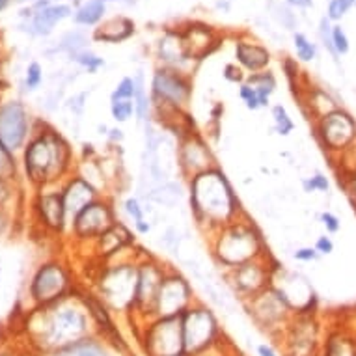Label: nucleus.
Wrapping results in <instances>:
<instances>
[{"label": "nucleus", "mask_w": 356, "mask_h": 356, "mask_svg": "<svg viewBox=\"0 0 356 356\" xmlns=\"http://www.w3.org/2000/svg\"><path fill=\"white\" fill-rule=\"evenodd\" d=\"M299 101H301L302 112L312 122L330 114L332 111H336L339 106H344L338 99L332 97L328 90L321 86H306L299 95Z\"/></svg>", "instance_id": "4be33fe9"}, {"label": "nucleus", "mask_w": 356, "mask_h": 356, "mask_svg": "<svg viewBox=\"0 0 356 356\" xmlns=\"http://www.w3.org/2000/svg\"><path fill=\"white\" fill-rule=\"evenodd\" d=\"M356 0H330L328 4V12H326V19L328 21H339L345 13L349 12L350 8L355 6Z\"/></svg>", "instance_id": "37998d69"}, {"label": "nucleus", "mask_w": 356, "mask_h": 356, "mask_svg": "<svg viewBox=\"0 0 356 356\" xmlns=\"http://www.w3.org/2000/svg\"><path fill=\"white\" fill-rule=\"evenodd\" d=\"M160 237H162V239H160V243H162V246H165L166 250H170V252L178 254L179 245H181V237H179L178 227H176V226L166 227Z\"/></svg>", "instance_id": "49530a36"}, {"label": "nucleus", "mask_w": 356, "mask_h": 356, "mask_svg": "<svg viewBox=\"0 0 356 356\" xmlns=\"http://www.w3.org/2000/svg\"><path fill=\"white\" fill-rule=\"evenodd\" d=\"M341 179H344L345 189H347V192H349L350 200L355 202V207H356V166L353 168V170H349V172L339 174V181H341Z\"/></svg>", "instance_id": "864d4df0"}, {"label": "nucleus", "mask_w": 356, "mask_h": 356, "mask_svg": "<svg viewBox=\"0 0 356 356\" xmlns=\"http://www.w3.org/2000/svg\"><path fill=\"white\" fill-rule=\"evenodd\" d=\"M75 60L79 62L82 68H86L88 71H92V73L104 66L103 58H99V56L92 55V53H86V50H84V53H77V55H75Z\"/></svg>", "instance_id": "09e8293b"}, {"label": "nucleus", "mask_w": 356, "mask_h": 356, "mask_svg": "<svg viewBox=\"0 0 356 356\" xmlns=\"http://www.w3.org/2000/svg\"><path fill=\"white\" fill-rule=\"evenodd\" d=\"M135 34V23L127 17H112L99 26L93 37L104 44H122Z\"/></svg>", "instance_id": "cd10ccee"}, {"label": "nucleus", "mask_w": 356, "mask_h": 356, "mask_svg": "<svg viewBox=\"0 0 356 356\" xmlns=\"http://www.w3.org/2000/svg\"><path fill=\"white\" fill-rule=\"evenodd\" d=\"M315 140L330 159L338 160L356 146V118L345 106L313 122Z\"/></svg>", "instance_id": "1a4fd4ad"}, {"label": "nucleus", "mask_w": 356, "mask_h": 356, "mask_svg": "<svg viewBox=\"0 0 356 356\" xmlns=\"http://www.w3.org/2000/svg\"><path fill=\"white\" fill-rule=\"evenodd\" d=\"M181 36H183L185 49L191 60H202L215 45V36L205 25H191L187 30L181 32Z\"/></svg>", "instance_id": "a878e982"}, {"label": "nucleus", "mask_w": 356, "mask_h": 356, "mask_svg": "<svg viewBox=\"0 0 356 356\" xmlns=\"http://www.w3.org/2000/svg\"><path fill=\"white\" fill-rule=\"evenodd\" d=\"M293 41H295V50H297V56H299V60L302 62L315 60V56H317V47H315V44H312L304 34L297 32L295 37H293Z\"/></svg>", "instance_id": "58836bf2"}, {"label": "nucleus", "mask_w": 356, "mask_h": 356, "mask_svg": "<svg viewBox=\"0 0 356 356\" xmlns=\"http://www.w3.org/2000/svg\"><path fill=\"white\" fill-rule=\"evenodd\" d=\"M319 258L321 256L313 246H301V248H297L295 252H293V259L299 261V263H313Z\"/></svg>", "instance_id": "8fccbe9b"}, {"label": "nucleus", "mask_w": 356, "mask_h": 356, "mask_svg": "<svg viewBox=\"0 0 356 356\" xmlns=\"http://www.w3.org/2000/svg\"><path fill=\"white\" fill-rule=\"evenodd\" d=\"M270 118H272V125H274L277 135L289 136L295 131V122L282 103L270 104Z\"/></svg>", "instance_id": "f704fd0d"}, {"label": "nucleus", "mask_w": 356, "mask_h": 356, "mask_svg": "<svg viewBox=\"0 0 356 356\" xmlns=\"http://www.w3.org/2000/svg\"><path fill=\"white\" fill-rule=\"evenodd\" d=\"M135 118L142 125L153 122V101L149 88L144 82V75L135 77Z\"/></svg>", "instance_id": "7c9ffc66"}, {"label": "nucleus", "mask_w": 356, "mask_h": 356, "mask_svg": "<svg viewBox=\"0 0 356 356\" xmlns=\"http://www.w3.org/2000/svg\"><path fill=\"white\" fill-rule=\"evenodd\" d=\"M319 221L321 226L325 227L326 235L339 234V229H341V221H339V216L336 215V213H332V211H323L319 215Z\"/></svg>", "instance_id": "de8ad7c7"}, {"label": "nucleus", "mask_w": 356, "mask_h": 356, "mask_svg": "<svg viewBox=\"0 0 356 356\" xmlns=\"http://www.w3.org/2000/svg\"><path fill=\"white\" fill-rule=\"evenodd\" d=\"M256 356H282V353L277 349V345L265 341V344H259L256 347Z\"/></svg>", "instance_id": "6e6d98bb"}, {"label": "nucleus", "mask_w": 356, "mask_h": 356, "mask_svg": "<svg viewBox=\"0 0 356 356\" xmlns=\"http://www.w3.org/2000/svg\"><path fill=\"white\" fill-rule=\"evenodd\" d=\"M241 304L246 310V313L250 315L254 325L258 326L259 330H263L265 334H269L272 339H278L289 319L295 315L285 301V297L272 283L267 289H263L261 293L248 299V301L241 302Z\"/></svg>", "instance_id": "9d476101"}, {"label": "nucleus", "mask_w": 356, "mask_h": 356, "mask_svg": "<svg viewBox=\"0 0 356 356\" xmlns=\"http://www.w3.org/2000/svg\"><path fill=\"white\" fill-rule=\"evenodd\" d=\"M149 92L153 106H168L176 111L189 112L192 99V80L185 75V71L157 68L149 82Z\"/></svg>", "instance_id": "ddd939ff"}, {"label": "nucleus", "mask_w": 356, "mask_h": 356, "mask_svg": "<svg viewBox=\"0 0 356 356\" xmlns=\"http://www.w3.org/2000/svg\"><path fill=\"white\" fill-rule=\"evenodd\" d=\"M15 176V160H13V151L2 144L0 140V181H6Z\"/></svg>", "instance_id": "ea45409f"}, {"label": "nucleus", "mask_w": 356, "mask_h": 356, "mask_svg": "<svg viewBox=\"0 0 356 356\" xmlns=\"http://www.w3.org/2000/svg\"><path fill=\"white\" fill-rule=\"evenodd\" d=\"M28 136V112L25 104L10 101L0 106V140L10 151L25 146Z\"/></svg>", "instance_id": "6ab92c4d"}, {"label": "nucleus", "mask_w": 356, "mask_h": 356, "mask_svg": "<svg viewBox=\"0 0 356 356\" xmlns=\"http://www.w3.org/2000/svg\"><path fill=\"white\" fill-rule=\"evenodd\" d=\"M194 356H235V347L229 344V339L224 336L221 341H216L215 345H211L209 349L202 350Z\"/></svg>", "instance_id": "c03bdc74"}, {"label": "nucleus", "mask_w": 356, "mask_h": 356, "mask_svg": "<svg viewBox=\"0 0 356 356\" xmlns=\"http://www.w3.org/2000/svg\"><path fill=\"white\" fill-rule=\"evenodd\" d=\"M194 288L189 278L178 269L168 267L162 283H160L157 302H155V317H179L181 313L196 302Z\"/></svg>", "instance_id": "2eb2a0df"}, {"label": "nucleus", "mask_w": 356, "mask_h": 356, "mask_svg": "<svg viewBox=\"0 0 356 356\" xmlns=\"http://www.w3.org/2000/svg\"><path fill=\"white\" fill-rule=\"evenodd\" d=\"M106 140H109L111 146L118 148V146L123 142V131L120 129V127H111L109 133H106Z\"/></svg>", "instance_id": "4d7b16f0"}, {"label": "nucleus", "mask_w": 356, "mask_h": 356, "mask_svg": "<svg viewBox=\"0 0 356 356\" xmlns=\"http://www.w3.org/2000/svg\"><path fill=\"white\" fill-rule=\"evenodd\" d=\"M71 13L68 6H50V8H45L44 12H39L34 19V26H36L37 32H49L53 26L62 21V19H66Z\"/></svg>", "instance_id": "473e14b6"}, {"label": "nucleus", "mask_w": 356, "mask_h": 356, "mask_svg": "<svg viewBox=\"0 0 356 356\" xmlns=\"http://www.w3.org/2000/svg\"><path fill=\"white\" fill-rule=\"evenodd\" d=\"M118 221L114 200L109 194L99 196L79 211L71 221V232L79 241L95 243Z\"/></svg>", "instance_id": "dca6fc26"}, {"label": "nucleus", "mask_w": 356, "mask_h": 356, "mask_svg": "<svg viewBox=\"0 0 356 356\" xmlns=\"http://www.w3.org/2000/svg\"><path fill=\"white\" fill-rule=\"evenodd\" d=\"M118 99H135V77H123L112 90L111 101Z\"/></svg>", "instance_id": "79ce46f5"}, {"label": "nucleus", "mask_w": 356, "mask_h": 356, "mask_svg": "<svg viewBox=\"0 0 356 356\" xmlns=\"http://www.w3.org/2000/svg\"><path fill=\"white\" fill-rule=\"evenodd\" d=\"M104 2L106 0H88L84 6L80 8L75 19L80 25H95L104 15Z\"/></svg>", "instance_id": "c9c22d12"}, {"label": "nucleus", "mask_w": 356, "mask_h": 356, "mask_svg": "<svg viewBox=\"0 0 356 356\" xmlns=\"http://www.w3.org/2000/svg\"><path fill=\"white\" fill-rule=\"evenodd\" d=\"M95 252L99 261H112L118 256H125L136 246V234L123 221L118 218L95 243Z\"/></svg>", "instance_id": "aec40b11"}, {"label": "nucleus", "mask_w": 356, "mask_h": 356, "mask_svg": "<svg viewBox=\"0 0 356 356\" xmlns=\"http://www.w3.org/2000/svg\"><path fill=\"white\" fill-rule=\"evenodd\" d=\"M136 336L144 356H172L183 353L179 317H155L144 323Z\"/></svg>", "instance_id": "f8f14e48"}, {"label": "nucleus", "mask_w": 356, "mask_h": 356, "mask_svg": "<svg viewBox=\"0 0 356 356\" xmlns=\"http://www.w3.org/2000/svg\"><path fill=\"white\" fill-rule=\"evenodd\" d=\"M69 165L71 148L55 131H47L34 138L25 149V170L37 185L60 179L69 170Z\"/></svg>", "instance_id": "39448f33"}, {"label": "nucleus", "mask_w": 356, "mask_h": 356, "mask_svg": "<svg viewBox=\"0 0 356 356\" xmlns=\"http://www.w3.org/2000/svg\"><path fill=\"white\" fill-rule=\"evenodd\" d=\"M6 2H8V0H0V10L6 6Z\"/></svg>", "instance_id": "bf43d9fd"}, {"label": "nucleus", "mask_w": 356, "mask_h": 356, "mask_svg": "<svg viewBox=\"0 0 356 356\" xmlns=\"http://www.w3.org/2000/svg\"><path fill=\"white\" fill-rule=\"evenodd\" d=\"M302 189L308 194H312V192H328L330 181H328V178L323 172H315L310 178L302 179Z\"/></svg>", "instance_id": "a19ab883"}, {"label": "nucleus", "mask_w": 356, "mask_h": 356, "mask_svg": "<svg viewBox=\"0 0 356 356\" xmlns=\"http://www.w3.org/2000/svg\"><path fill=\"white\" fill-rule=\"evenodd\" d=\"M49 306L53 308L44 315V323L37 334L41 345L50 353L95 334L92 317L79 297H75V301L62 299Z\"/></svg>", "instance_id": "7ed1b4c3"}, {"label": "nucleus", "mask_w": 356, "mask_h": 356, "mask_svg": "<svg viewBox=\"0 0 356 356\" xmlns=\"http://www.w3.org/2000/svg\"><path fill=\"white\" fill-rule=\"evenodd\" d=\"M272 285L285 297L293 313L317 312V295L310 282L299 272H288L278 267L272 278Z\"/></svg>", "instance_id": "a211bd4d"}, {"label": "nucleus", "mask_w": 356, "mask_h": 356, "mask_svg": "<svg viewBox=\"0 0 356 356\" xmlns=\"http://www.w3.org/2000/svg\"><path fill=\"white\" fill-rule=\"evenodd\" d=\"M280 265L272 259V256H265V258L252 259L246 263L234 267L224 272V280L232 289L241 302L252 299L263 289H267L272 283L274 272Z\"/></svg>", "instance_id": "9b49d317"}, {"label": "nucleus", "mask_w": 356, "mask_h": 356, "mask_svg": "<svg viewBox=\"0 0 356 356\" xmlns=\"http://www.w3.org/2000/svg\"><path fill=\"white\" fill-rule=\"evenodd\" d=\"M239 97L241 101L245 103V106L248 111H261V109H270V99L269 97H261L256 90L248 86V84H241L239 86Z\"/></svg>", "instance_id": "e433bc0d"}, {"label": "nucleus", "mask_w": 356, "mask_h": 356, "mask_svg": "<svg viewBox=\"0 0 356 356\" xmlns=\"http://www.w3.org/2000/svg\"><path fill=\"white\" fill-rule=\"evenodd\" d=\"M224 79L227 82H234V84H243L245 82V75H243V68L239 66H234V64H227L226 68H224Z\"/></svg>", "instance_id": "5fc2aeb1"}, {"label": "nucleus", "mask_w": 356, "mask_h": 356, "mask_svg": "<svg viewBox=\"0 0 356 356\" xmlns=\"http://www.w3.org/2000/svg\"><path fill=\"white\" fill-rule=\"evenodd\" d=\"M179 319L183 334V353L187 356H194L209 349L226 336L215 310L202 301H196L191 308H187Z\"/></svg>", "instance_id": "423d86ee"}, {"label": "nucleus", "mask_w": 356, "mask_h": 356, "mask_svg": "<svg viewBox=\"0 0 356 356\" xmlns=\"http://www.w3.org/2000/svg\"><path fill=\"white\" fill-rule=\"evenodd\" d=\"M50 356H122L112 349L104 339H101L97 334H92L88 338H82L75 344H69L66 347H60L50 353Z\"/></svg>", "instance_id": "b1692460"}, {"label": "nucleus", "mask_w": 356, "mask_h": 356, "mask_svg": "<svg viewBox=\"0 0 356 356\" xmlns=\"http://www.w3.org/2000/svg\"><path fill=\"white\" fill-rule=\"evenodd\" d=\"M99 196H104L93 187L90 181L82 178V176H73L69 179L68 185L62 191V198H64V205H66V213H68L69 222L73 221V216L86 207L88 203H92L93 200H97Z\"/></svg>", "instance_id": "412c9836"}, {"label": "nucleus", "mask_w": 356, "mask_h": 356, "mask_svg": "<svg viewBox=\"0 0 356 356\" xmlns=\"http://www.w3.org/2000/svg\"><path fill=\"white\" fill-rule=\"evenodd\" d=\"M176 162L178 174L187 181L216 166V157L207 136H203L198 129L187 131L179 136L176 140Z\"/></svg>", "instance_id": "4468645a"}, {"label": "nucleus", "mask_w": 356, "mask_h": 356, "mask_svg": "<svg viewBox=\"0 0 356 356\" xmlns=\"http://www.w3.org/2000/svg\"><path fill=\"white\" fill-rule=\"evenodd\" d=\"M245 84H248L252 90H256L261 97L270 99V95L277 92L278 80L270 71H259V73L248 75L245 79Z\"/></svg>", "instance_id": "72a5a7b5"}, {"label": "nucleus", "mask_w": 356, "mask_h": 356, "mask_svg": "<svg viewBox=\"0 0 356 356\" xmlns=\"http://www.w3.org/2000/svg\"><path fill=\"white\" fill-rule=\"evenodd\" d=\"M140 254L103 261L95 277V295L111 308L114 315L129 317L136 289V259Z\"/></svg>", "instance_id": "20e7f679"}, {"label": "nucleus", "mask_w": 356, "mask_h": 356, "mask_svg": "<svg viewBox=\"0 0 356 356\" xmlns=\"http://www.w3.org/2000/svg\"><path fill=\"white\" fill-rule=\"evenodd\" d=\"M325 332L319 312L295 313L277 341L282 356H317L323 349Z\"/></svg>", "instance_id": "0eeeda50"}, {"label": "nucleus", "mask_w": 356, "mask_h": 356, "mask_svg": "<svg viewBox=\"0 0 356 356\" xmlns=\"http://www.w3.org/2000/svg\"><path fill=\"white\" fill-rule=\"evenodd\" d=\"M69 288H71V280L68 270L58 263H47L39 267L36 277L32 278L30 295L37 304L49 306L66 299Z\"/></svg>", "instance_id": "f3484780"}, {"label": "nucleus", "mask_w": 356, "mask_h": 356, "mask_svg": "<svg viewBox=\"0 0 356 356\" xmlns=\"http://www.w3.org/2000/svg\"><path fill=\"white\" fill-rule=\"evenodd\" d=\"M313 248L317 250V254H319L321 258H323V256H330V254L334 252V241H332L330 235H319V237L315 239V243H313Z\"/></svg>", "instance_id": "3c124183"}, {"label": "nucleus", "mask_w": 356, "mask_h": 356, "mask_svg": "<svg viewBox=\"0 0 356 356\" xmlns=\"http://www.w3.org/2000/svg\"><path fill=\"white\" fill-rule=\"evenodd\" d=\"M185 192L181 183L178 181H166V183H160L157 187H153L151 191L144 196L146 202H151L157 207H165V209H176L179 203L183 202Z\"/></svg>", "instance_id": "c756f323"}, {"label": "nucleus", "mask_w": 356, "mask_h": 356, "mask_svg": "<svg viewBox=\"0 0 356 356\" xmlns=\"http://www.w3.org/2000/svg\"><path fill=\"white\" fill-rule=\"evenodd\" d=\"M317 356H325V355H323V353H319V355H317Z\"/></svg>", "instance_id": "680f3d73"}, {"label": "nucleus", "mask_w": 356, "mask_h": 356, "mask_svg": "<svg viewBox=\"0 0 356 356\" xmlns=\"http://www.w3.org/2000/svg\"><path fill=\"white\" fill-rule=\"evenodd\" d=\"M187 183L192 221L207 237L245 213L234 185L218 165L198 174Z\"/></svg>", "instance_id": "f257e3e1"}, {"label": "nucleus", "mask_w": 356, "mask_h": 356, "mask_svg": "<svg viewBox=\"0 0 356 356\" xmlns=\"http://www.w3.org/2000/svg\"><path fill=\"white\" fill-rule=\"evenodd\" d=\"M39 84H41V68H39V64L32 62L26 71V86L28 90H36Z\"/></svg>", "instance_id": "603ef678"}, {"label": "nucleus", "mask_w": 356, "mask_h": 356, "mask_svg": "<svg viewBox=\"0 0 356 356\" xmlns=\"http://www.w3.org/2000/svg\"><path fill=\"white\" fill-rule=\"evenodd\" d=\"M37 207H39V215L44 218L45 226H49L50 229H56V232L66 227V222L69 218L68 213H66L62 192H45V194H41Z\"/></svg>", "instance_id": "bb28decb"}, {"label": "nucleus", "mask_w": 356, "mask_h": 356, "mask_svg": "<svg viewBox=\"0 0 356 356\" xmlns=\"http://www.w3.org/2000/svg\"><path fill=\"white\" fill-rule=\"evenodd\" d=\"M123 213L129 216V221L133 222V229L136 235H148L151 232V222L148 221L146 215V207L140 198L129 196L125 198L122 203Z\"/></svg>", "instance_id": "2f4dec72"}, {"label": "nucleus", "mask_w": 356, "mask_h": 356, "mask_svg": "<svg viewBox=\"0 0 356 356\" xmlns=\"http://www.w3.org/2000/svg\"><path fill=\"white\" fill-rule=\"evenodd\" d=\"M111 116L116 123L131 122V118H135V99L111 101Z\"/></svg>", "instance_id": "4c0bfd02"}, {"label": "nucleus", "mask_w": 356, "mask_h": 356, "mask_svg": "<svg viewBox=\"0 0 356 356\" xmlns=\"http://www.w3.org/2000/svg\"><path fill=\"white\" fill-rule=\"evenodd\" d=\"M166 270H168V265L148 252L140 254L136 259L135 302H133L129 319H135L138 330L144 323L155 319V302H157V293H159Z\"/></svg>", "instance_id": "6e6552de"}, {"label": "nucleus", "mask_w": 356, "mask_h": 356, "mask_svg": "<svg viewBox=\"0 0 356 356\" xmlns=\"http://www.w3.org/2000/svg\"><path fill=\"white\" fill-rule=\"evenodd\" d=\"M172 356H187L185 353H179V355H172Z\"/></svg>", "instance_id": "052dcab7"}, {"label": "nucleus", "mask_w": 356, "mask_h": 356, "mask_svg": "<svg viewBox=\"0 0 356 356\" xmlns=\"http://www.w3.org/2000/svg\"><path fill=\"white\" fill-rule=\"evenodd\" d=\"M321 353L325 356H356V330L345 325L326 326Z\"/></svg>", "instance_id": "5701e85b"}, {"label": "nucleus", "mask_w": 356, "mask_h": 356, "mask_svg": "<svg viewBox=\"0 0 356 356\" xmlns=\"http://www.w3.org/2000/svg\"><path fill=\"white\" fill-rule=\"evenodd\" d=\"M235 58L239 62V66L246 71L259 73L269 68L270 53L265 49L263 45L250 44V41H237L235 44Z\"/></svg>", "instance_id": "393cba45"}, {"label": "nucleus", "mask_w": 356, "mask_h": 356, "mask_svg": "<svg viewBox=\"0 0 356 356\" xmlns=\"http://www.w3.org/2000/svg\"><path fill=\"white\" fill-rule=\"evenodd\" d=\"M159 56L160 60L166 64L162 68L178 69V71H181V66H183L185 62L191 60L189 55H187V49H185L183 36H181V34H168V36L160 41Z\"/></svg>", "instance_id": "c85d7f7f"}, {"label": "nucleus", "mask_w": 356, "mask_h": 356, "mask_svg": "<svg viewBox=\"0 0 356 356\" xmlns=\"http://www.w3.org/2000/svg\"><path fill=\"white\" fill-rule=\"evenodd\" d=\"M291 6H297V8H308L312 4V0H288Z\"/></svg>", "instance_id": "13d9d810"}, {"label": "nucleus", "mask_w": 356, "mask_h": 356, "mask_svg": "<svg viewBox=\"0 0 356 356\" xmlns=\"http://www.w3.org/2000/svg\"><path fill=\"white\" fill-rule=\"evenodd\" d=\"M209 250L222 272L246 261L269 256V246L261 229L246 213L209 235Z\"/></svg>", "instance_id": "f03ea898"}, {"label": "nucleus", "mask_w": 356, "mask_h": 356, "mask_svg": "<svg viewBox=\"0 0 356 356\" xmlns=\"http://www.w3.org/2000/svg\"><path fill=\"white\" fill-rule=\"evenodd\" d=\"M332 45H334V49H336V53H338L339 56L349 53V37H347V34H345V30L341 26H332Z\"/></svg>", "instance_id": "a18cd8bd"}]
</instances>
